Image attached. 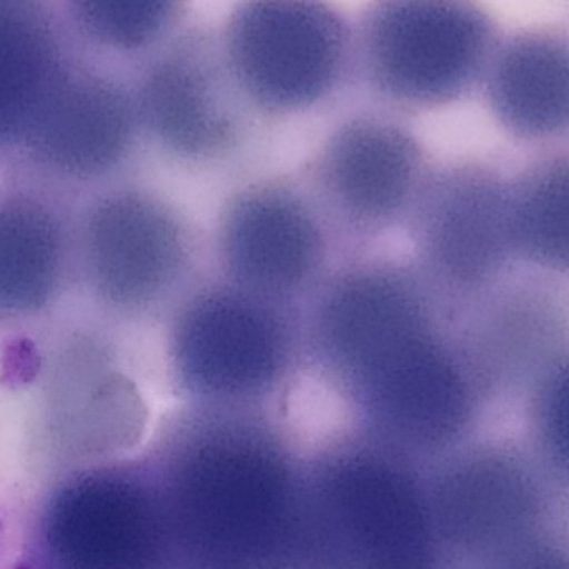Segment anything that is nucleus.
<instances>
[{"mask_svg":"<svg viewBox=\"0 0 569 569\" xmlns=\"http://www.w3.org/2000/svg\"><path fill=\"white\" fill-rule=\"evenodd\" d=\"M302 311L306 365L345 406L352 431L426 466L475 438L492 398L455 306L412 261L351 259Z\"/></svg>","mask_w":569,"mask_h":569,"instance_id":"nucleus-1","label":"nucleus"},{"mask_svg":"<svg viewBox=\"0 0 569 569\" xmlns=\"http://www.w3.org/2000/svg\"><path fill=\"white\" fill-rule=\"evenodd\" d=\"M288 569H452L428 466L356 431L315 449Z\"/></svg>","mask_w":569,"mask_h":569,"instance_id":"nucleus-2","label":"nucleus"},{"mask_svg":"<svg viewBox=\"0 0 569 569\" xmlns=\"http://www.w3.org/2000/svg\"><path fill=\"white\" fill-rule=\"evenodd\" d=\"M499 39L478 2H372L355 22V79L382 111H439L479 91Z\"/></svg>","mask_w":569,"mask_h":569,"instance_id":"nucleus-3","label":"nucleus"},{"mask_svg":"<svg viewBox=\"0 0 569 569\" xmlns=\"http://www.w3.org/2000/svg\"><path fill=\"white\" fill-rule=\"evenodd\" d=\"M171 315L179 371L231 411H272L306 365L298 306L219 278L196 284Z\"/></svg>","mask_w":569,"mask_h":569,"instance_id":"nucleus-4","label":"nucleus"},{"mask_svg":"<svg viewBox=\"0 0 569 569\" xmlns=\"http://www.w3.org/2000/svg\"><path fill=\"white\" fill-rule=\"evenodd\" d=\"M562 488L525 442L469 439L428 466L432 519L452 569H488L558 532Z\"/></svg>","mask_w":569,"mask_h":569,"instance_id":"nucleus-5","label":"nucleus"},{"mask_svg":"<svg viewBox=\"0 0 569 569\" xmlns=\"http://www.w3.org/2000/svg\"><path fill=\"white\" fill-rule=\"evenodd\" d=\"M218 38L239 94L266 124L311 114L355 81V22L328 2H242Z\"/></svg>","mask_w":569,"mask_h":569,"instance_id":"nucleus-6","label":"nucleus"},{"mask_svg":"<svg viewBox=\"0 0 569 569\" xmlns=\"http://www.w3.org/2000/svg\"><path fill=\"white\" fill-rule=\"evenodd\" d=\"M196 239L161 196L119 186L94 199L74 229V269L109 315L174 311L191 291Z\"/></svg>","mask_w":569,"mask_h":569,"instance_id":"nucleus-7","label":"nucleus"},{"mask_svg":"<svg viewBox=\"0 0 569 569\" xmlns=\"http://www.w3.org/2000/svg\"><path fill=\"white\" fill-rule=\"evenodd\" d=\"M132 92L142 136L191 171L244 161L266 128L239 94L211 29H181L149 58Z\"/></svg>","mask_w":569,"mask_h":569,"instance_id":"nucleus-8","label":"nucleus"},{"mask_svg":"<svg viewBox=\"0 0 569 569\" xmlns=\"http://www.w3.org/2000/svg\"><path fill=\"white\" fill-rule=\"evenodd\" d=\"M432 168L405 118L375 108L339 121L299 179L341 248L406 226Z\"/></svg>","mask_w":569,"mask_h":569,"instance_id":"nucleus-9","label":"nucleus"},{"mask_svg":"<svg viewBox=\"0 0 569 569\" xmlns=\"http://www.w3.org/2000/svg\"><path fill=\"white\" fill-rule=\"evenodd\" d=\"M328 222L299 178L261 176L232 191L216 222L219 278L251 295L305 308L335 271Z\"/></svg>","mask_w":569,"mask_h":569,"instance_id":"nucleus-10","label":"nucleus"},{"mask_svg":"<svg viewBox=\"0 0 569 569\" xmlns=\"http://www.w3.org/2000/svg\"><path fill=\"white\" fill-rule=\"evenodd\" d=\"M509 176L488 161L432 168L406 228L412 264L455 308L468 305L511 269Z\"/></svg>","mask_w":569,"mask_h":569,"instance_id":"nucleus-11","label":"nucleus"},{"mask_svg":"<svg viewBox=\"0 0 569 569\" xmlns=\"http://www.w3.org/2000/svg\"><path fill=\"white\" fill-rule=\"evenodd\" d=\"M458 328L492 399L525 392L539 372L568 356L566 279L511 269L459 308Z\"/></svg>","mask_w":569,"mask_h":569,"instance_id":"nucleus-12","label":"nucleus"},{"mask_svg":"<svg viewBox=\"0 0 569 569\" xmlns=\"http://www.w3.org/2000/svg\"><path fill=\"white\" fill-rule=\"evenodd\" d=\"M141 136L132 88L71 66L19 152L48 178L91 184L114 176Z\"/></svg>","mask_w":569,"mask_h":569,"instance_id":"nucleus-13","label":"nucleus"},{"mask_svg":"<svg viewBox=\"0 0 569 569\" xmlns=\"http://www.w3.org/2000/svg\"><path fill=\"white\" fill-rule=\"evenodd\" d=\"M495 124L508 138L555 149L569 128L568 32L559 26H528L502 36L481 88Z\"/></svg>","mask_w":569,"mask_h":569,"instance_id":"nucleus-14","label":"nucleus"},{"mask_svg":"<svg viewBox=\"0 0 569 569\" xmlns=\"http://www.w3.org/2000/svg\"><path fill=\"white\" fill-rule=\"evenodd\" d=\"M74 268V232L54 202L36 192H0V322L46 315Z\"/></svg>","mask_w":569,"mask_h":569,"instance_id":"nucleus-15","label":"nucleus"},{"mask_svg":"<svg viewBox=\"0 0 569 569\" xmlns=\"http://www.w3.org/2000/svg\"><path fill=\"white\" fill-rule=\"evenodd\" d=\"M71 66L41 6L0 2V152L21 151Z\"/></svg>","mask_w":569,"mask_h":569,"instance_id":"nucleus-16","label":"nucleus"},{"mask_svg":"<svg viewBox=\"0 0 569 569\" xmlns=\"http://www.w3.org/2000/svg\"><path fill=\"white\" fill-rule=\"evenodd\" d=\"M568 152L546 149L509 176V246L516 268L568 276Z\"/></svg>","mask_w":569,"mask_h":569,"instance_id":"nucleus-17","label":"nucleus"},{"mask_svg":"<svg viewBox=\"0 0 569 569\" xmlns=\"http://www.w3.org/2000/svg\"><path fill=\"white\" fill-rule=\"evenodd\" d=\"M66 18L96 51L152 58L181 31L184 11L174 2H76Z\"/></svg>","mask_w":569,"mask_h":569,"instance_id":"nucleus-18","label":"nucleus"},{"mask_svg":"<svg viewBox=\"0 0 569 569\" xmlns=\"http://www.w3.org/2000/svg\"><path fill=\"white\" fill-rule=\"evenodd\" d=\"M525 445L542 468L565 488L566 405H568V356L556 359L526 388Z\"/></svg>","mask_w":569,"mask_h":569,"instance_id":"nucleus-19","label":"nucleus"},{"mask_svg":"<svg viewBox=\"0 0 569 569\" xmlns=\"http://www.w3.org/2000/svg\"><path fill=\"white\" fill-rule=\"evenodd\" d=\"M488 569H568V551L561 535L552 532Z\"/></svg>","mask_w":569,"mask_h":569,"instance_id":"nucleus-20","label":"nucleus"},{"mask_svg":"<svg viewBox=\"0 0 569 569\" xmlns=\"http://www.w3.org/2000/svg\"><path fill=\"white\" fill-rule=\"evenodd\" d=\"M39 371V359L31 349H14L6 359L4 382L22 386L31 382Z\"/></svg>","mask_w":569,"mask_h":569,"instance_id":"nucleus-21","label":"nucleus"},{"mask_svg":"<svg viewBox=\"0 0 569 569\" xmlns=\"http://www.w3.org/2000/svg\"><path fill=\"white\" fill-rule=\"evenodd\" d=\"M14 569H36L34 566L29 565V562H22V565L16 566Z\"/></svg>","mask_w":569,"mask_h":569,"instance_id":"nucleus-22","label":"nucleus"}]
</instances>
